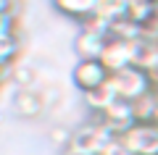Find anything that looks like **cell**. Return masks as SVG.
<instances>
[{
	"instance_id": "6da1fadb",
	"label": "cell",
	"mask_w": 158,
	"mask_h": 155,
	"mask_svg": "<svg viewBox=\"0 0 158 155\" xmlns=\"http://www.w3.org/2000/svg\"><path fill=\"white\" fill-rule=\"evenodd\" d=\"M111 84L116 89V97L127 100V103H135L137 97H142V95H148L153 89L150 74H145L137 66H129L118 74H111Z\"/></svg>"
},
{
	"instance_id": "7a4b0ae2",
	"label": "cell",
	"mask_w": 158,
	"mask_h": 155,
	"mask_svg": "<svg viewBox=\"0 0 158 155\" xmlns=\"http://www.w3.org/2000/svg\"><path fill=\"white\" fill-rule=\"evenodd\" d=\"M121 142L127 145L132 155H158V124H132L124 134H121Z\"/></svg>"
},
{
	"instance_id": "3957f363",
	"label": "cell",
	"mask_w": 158,
	"mask_h": 155,
	"mask_svg": "<svg viewBox=\"0 0 158 155\" xmlns=\"http://www.w3.org/2000/svg\"><path fill=\"white\" fill-rule=\"evenodd\" d=\"M111 139H113V134H111V132H108V129L95 118V121L85 124V126L74 129L71 147L82 150V153H87V155H100V153H103V147H106Z\"/></svg>"
},
{
	"instance_id": "277c9868",
	"label": "cell",
	"mask_w": 158,
	"mask_h": 155,
	"mask_svg": "<svg viewBox=\"0 0 158 155\" xmlns=\"http://www.w3.org/2000/svg\"><path fill=\"white\" fill-rule=\"evenodd\" d=\"M98 61L106 66L108 74L124 71V68L135 66V42L108 37V42H106V47H103V53H100V58H98Z\"/></svg>"
},
{
	"instance_id": "5b68a950",
	"label": "cell",
	"mask_w": 158,
	"mask_h": 155,
	"mask_svg": "<svg viewBox=\"0 0 158 155\" xmlns=\"http://www.w3.org/2000/svg\"><path fill=\"white\" fill-rule=\"evenodd\" d=\"M108 79H111V74L106 71V66L100 61H77L71 68V82L82 95L103 87Z\"/></svg>"
},
{
	"instance_id": "8992f818",
	"label": "cell",
	"mask_w": 158,
	"mask_h": 155,
	"mask_svg": "<svg viewBox=\"0 0 158 155\" xmlns=\"http://www.w3.org/2000/svg\"><path fill=\"white\" fill-rule=\"evenodd\" d=\"M95 118L113 134V137H121V134H124L127 129L135 124V116H132V103H127V100L116 97L111 105H108L100 116H95Z\"/></svg>"
},
{
	"instance_id": "52a82bcc",
	"label": "cell",
	"mask_w": 158,
	"mask_h": 155,
	"mask_svg": "<svg viewBox=\"0 0 158 155\" xmlns=\"http://www.w3.org/2000/svg\"><path fill=\"white\" fill-rule=\"evenodd\" d=\"M11 103H13V113H16L19 118H27V121H34V118H40L48 111V103H45V97H42V89H37V87L16 89V95H13Z\"/></svg>"
},
{
	"instance_id": "ba28073f",
	"label": "cell",
	"mask_w": 158,
	"mask_h": 155,
	"mask_svg": "<svg viewBox=\"0 0 158 155\" xmlns=\"http://www.w3.org/2000/svg\"><path fill=\"white\" fill-rule=\"evenodd\" d=\"M53 8H56L61 16L82 24V21H87V18L95 13L98 0H53Z\"/></svg>"
},
{
	"instance_id": "9c48e42d",
	"label": "cell",
	"mask_w": 158,
	"mask_h": 155,
	"mask_svg": "<svg viewBox=\"0 0 158 155\" xmlns=\"http://www.w3.org/2000/svg\"><path fill=\"white\" fill-rule=\"evenodd\" d=\"M135 66L142 68L145 74L158 71V39H137L135 42Z\"/></svg>"
},
{
	"instance_id": "30bf717a",
	"label": "cell",
	"mask_w": 158,
	"mask_h": 155,
	"mask_svg": "<svg viewBox=\"0 0 158 155\" xmlns=\"http://www.w3.org/2000/svg\"><path fill=\"white\" fill-rule=\"evenodd\" d=\"M124 16L129 18V21H135L137 27L145 29L148 24H153V18H156V0H127Z\"/></svg>"
},
{
	"instance_id": "8fae6325",
	"label": "cell",
	"mask_w": 158,
	"mask_h": 155,
	"mask_svg": "<svg viewBox=\"0 0 158 155\" xmlns=\"http://www.w3.org/2000/svg\"><path fill=\"white\" fill-rule=\"evenodd\" d=\"M113 100H116V89H113V84H111V79H108L103 87H98V89H92V92H85V105L90 108L95 116H100L103 111H106L108 105H111Z\"/></svg>"
},
{
	"instance_id": "7c38bea8",
	"label": "cell",
	"mask_w": 158,
	"mask_h": 155,
	"mask_svg": "<svg viewBox=\"0 0 158 155\" xmlns=\"http://www.w3.org/2000/svg\"><path fill=\"white\" fill-rule=\"evenodd\" d=\"M132 116H135V124L156 121V89H150L148 95H142L132 103Z\"/></svg>"
},
{
	"instance_id": "4fadbf2b",
	"label": "cell",
	"mask_w": 158,
	"mask_h": 155,
	"mask_svg": "<svg viewBox=\"0 0 158 155\" xmlns=\"http://www.w3.org/2000/svg\"><path fill=\"white\" fill-rule=\"evenodd\" d=\"M108 37H116V39H127V42H137L142 37V27H137L135 21H129L127 16L116 18V21L108 24Z\"/></svg>"
},
{
	"instance_id": "5bb4252c",
	"label": "cell",
	"mask_w": 158,
	"mask_h": 155,
	"mask_svg": "<svg viewBox=\"0 0 158 155\" xmlns=\"http://www.w3.org/2000/svg\"><path fill=\"white\" fill-rule=\"evenodd\" d=\"M127 11V0H98V8H95V16L103 18L106 24L121 18Z\"/></svg>"
},
{
	"instance_id": "9a60e30c",
	"label": "cell",
	"mask_w": 158,
	"mask_h": 155,
	"mask_svg": "<svg viewBox=\"0 0 158 155\" xmlns=\"http://www.w3.org/2000/svg\"><path fill=\"white\" fill-rule=\"evenodd\" d=\"M19 50H21V37L19 34H8L0 37V66L3 63H19Z\"/></svg>"
},
{
	"instance_id": "2e32d148",
	"label": "cell",
	"mask_w": 158,
	"mask_h": 155,
	"mask_svg": "<svg viewBox=\"0 0 158 155\" xmlns=\"http://www.w3.org/2000/svg\"><path fill=\"white\" fill-rule=\"evenodd\" d=\"M48 139H50V145H56V147L66 150V147H71V139H74V129L63 126V124H56V126H53L50 132H48Z\"/></svg>"
},
{
	"instance_id": "e0dca14e",
	"label": "cell",
	"mask_w": 158,
	"mask_h": 155,
	"mask_svg": "<svg viewBox=\"0 0 158 155\" xmlns=\"http://www.w3.org/2000/svg\"><path fill=\"white\" fill-rule=\"evenodd\" d=\"M34 82H37L34 68H32V66H24V63H16V76H13L16 89H32Z\"/></svg>"
},
{
	"instance_id": "ac0fdd59",
	"label": "cell",
	"mask_w": 158,
	"mask_h": 155,
	"mask_svg": "<svg viewBox=\"0 0 158 155\" xmlns=\"http://www.w3.org/2000/svg\"><path fill=\"white\" fill-rule=\"evenodd\" d=\"M19 34V18L16 13H0V37Z\"/></svg>"
},
{
	"instance_id": "d6986e66",
	"label": "cell",
	"mask_w": 158,
	"mask_h": 155,
	"mask_svg": "<svg viewBox=\"0 0 158 155\" xmlns=\"http://www.w3.org/2000/svg\"><path fill=\"white\" fill-rule=\"evenodd\" d=\"M100 155H132V153L127 150V145L121 142L118 137H113L111 142H108L106 147H103V153H100Z\"/></svg>"
},
{
	"instance_id": "ffe728a7",
	"label": "cell",
	"mask_w": 158,
	"mask_h": 155,
	"mask_svg": "<svg viewBox=\"0 0 158 155\" xmlns=\"http://www.w3.org/2000/svg\"><path fill=\"white\" fill-rule=\"evenodd\" d=\"M0 13H13V0H0Z\"/></svg>"
},
{
	"instance_id": "44dd1931",
	"label": "cell",
	"mask_w": 158,
	"mask_h": 155,
	"mask_svg": "<svg viewBox=\"0 0 158 155\" xmlns=\"http://www.w3.org/2000/svg\"><path fill=\"white\" fill-rule=\"evenodd\" d=\"M61 155H87V153H82V150H77V147H66Z\"/></svg>"
},
{
	"instance_id": "7402d4cb",
	"label": "cell",
	"mask_w": 158,
	"mask_h": 155,
	"mask_svg": "<svg viewBox=\"0 0 158 155\" xmlns=\"http://www.w3.org/2000/svg\"><path fill=\"white\" fill-rule=\"evenodd\" d=\"M156 89V124H158V87H153Z\"/></svg>"
}]
</instances>
